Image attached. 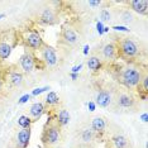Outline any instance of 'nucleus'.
<instances>
[{
  "instance_id": "c85d7f7f",
  "label": "nucleus",
  "mask_w": 148,
  "mask_h": 148,
  "mask_svg": "<svg viewBox=\"0 0 148 148\" xmlns=\"http://www.w3.org/2000/svg\"><path fill=\"white\" fill-rule=\"evenodd\" d=\"M81 69H82V65L73 66V67H72V72H71V73H76V75H77V73L80 72V70H81Z\"/></svg>"
},
{
  "instance_id": "ddd939ff",
  "label": "nucleus",
  "mask_w": 148,
  "mask_h": 148,
  "mask_svg": "<svg viewBox=\"0 0 148 148\" xmlns=\"http://www.w3.org/2000/svg\"><path fill=\"white\" fill-rule=\"evenodd\" d=\"M105 127H107V124H105V120L103 118L96 117V118L92 119V122H91V130L94 132V133H98V134L104 133Z\"/></svg>"
},
{
  "instance_id": "393cba45",
  "label": "nucleus",
  "mask_w": 148,
  "mask_h": 148,
  "mask_svg": "<svg viewBox=\"0 0 148 148\" xmlns=\"http://www.w3.org/2000/svg\"><path fill=\"white\" fill-rule=\"evenodd\" d=\"M100 19L101 22H110L111 20V13L108 9H103L100 12Z\"/></svg>"
},
{
  "instance_id": "473e14b6",
  "label": "nucleus",
  "mask_w": 148,
  "mask_h": 148,
  "mask_svg": "<svg viewBox=\"0 0 148 148\" xmlns=\"http://www.w3.org/2000/svg\"><path fill=\"white\" fill-rule=\"evenodd\" d=\"M89 50H90V48H89L88 44H86V46L84 47V54H88L89 53Z\"/></svg>"
},
{
  "instance_id": "aec40b11",
  "label": "nucleus",
  "mask_w": 148,
  "mask_h": 148,
  "mask_svg": "<svg viewBox=\"0 0 148 148\" xmlns=\"http://www.w3.org/2000/svg\"><path fill=\"white\" fill-rule=\"evenodd\" d=\"M12 53V46L6 42H0V58L5 60L10 56Z\"/></svg>"
},
{
  "instance_id": "20e7f679",
  "label": "nucleus",
  "mask_w": 148,
  "mask_h": 148,
  "mask_svg": "<svg viewBox=\"0 0 148 148\" xmlns=\"http://www.w3.org/2000/svg\"><path fill=\"white\" fill-rule=\"evenodd\" d=\"M39 52H41L42 61H43L46 65L54 66L57 63V53L53 47L48 46V44H43L42 48L39 50Z\"/></svg>"
},
{
  "instance_id": "9d476101",
  "label": "nucleus",
  "mask_w": 148,
  "mask_h": 148,
  "mask_svg": "<svg viewBox=\"0 0 148 148\" xmlns=\"http://www.w3.org/2000/svg\"><path fill=\"white\" fill-rule=\"evenodd\" d=\"M117 104L120 108H133L136 104V100L132 95L127 94V92H122L117 99Z\"/></svg>"
},
{
  "instance_id": "7c9ffc66",
  "label": "nucleus",
  "mask_w": 148,
  "mask_h": 148,
  "mask_svg": "<svg viewBox=\"0 0 148 148\" xmlns=\"http://www.w3.org/2000/svg\"><path fill=\"white\" fill-rule=\"evenodd\" d=\"M96 28H98V32H99V34H103V24L99 22L98 24H96Z\"/></svg>"
},
{
  "instance_id": "bb28decb",
  "label": "nucleus",
  "mask_w": 148,
  "mask_h": 148,
  "mask_svg": "<svg viewBox=\"0 0 148 148\" xmlns=\"http://www.w3.org/2000/svg\"><path fill=\"white\" fill-rule=\"evenodd\" d=\"M29 99H31V95L29 94H25V95H23L20 99H19L18 103H19V104H24V103H27Z\"/></svg>"
},
{
  "instance_id": "f03ea898",
  "label": "nucleus",
  "mask_w": 148,
  "mask_h": 148,
  "mask_svg": "<svg viewBox=\"0 0 148 148\" xmlns=\"http://www.w3.org/2000/svg\"><path fill=\"white\" fill-rule=\"evenodd\" d=\"M115 47H117L118 57H120V58H123L125 61L134 60L139 54V47L130 38H125V37L118 38Z\"/></svg>"
},
{
  "instance_id": "e433bc0d",
  "label": "nucleus",
  "mask_w": 148,
  "mask_h": 148,
  "mask_svg": "<svg viewBox=\"0 0 148 148\" xmlns=\"http://www.w3.org/2000/svg\"><path fill=\"white\" fill-rule=\"evenodd\" d=\"M0 89H1V81H0Z\"/></svg>"
},
{
  "instance_id": "5701e85b",
  "label": "nucleus",
  "mask_w": 148,
  "mask_h": 148,
  "mask_svg": "<svg viewBox=\"0 0 148 148\" xmlns=\"http://www.w3.org/2000/svg\"><path fill=\"white\" fill-rule=\"evenodd\" d=\"M32 122L33 120H32L29 117H27V115H22V117L18 119V124L22 129H24V128H31Z\"/></svg>"
},
{
  "instance_id": "a211bd4d",
  "label": "nucleus",
  "mask_w": 148,
  "mask_h": 148,
  "mask_svg": "<svg viewBox=\"0 0 148 148\" xmlns=\"http://www.w3.org/2000/svg\"><path fill=\"white\" fill-rule=\"evenodd\" d=\"M111 142L114 144L115 148H128L129 147V143H128V139L123 136H114L111 138Z\"/></svg>"
},
{
  "instance_id": "a878e982",
  "label": "nucleus",
  "mask_w": 148,
  "mask_h": 148,
  "mask_svg": "<svg viewBox=\"0 0 148 148\" xmlns=\"http://www.w3.org/2000/svg\"><path fill=\"white\" fill-rule=\"evenodd\" d=\"M47 90H50V88H48V86H46V88H39V89H36V90H33V91H32V95H33V96L41 95L42 92H46Z\"/></svg>"
},
{
  "instance_id": "f3484780",
  "label": "nucleus",
  "mask_w": 148,
  "mask_h": 148,
  "mask_svg": "<svg viewBox=\"0 0 148 148\" xmlns=\"http://www.w3.org/2000/svg\"><path fill=\"white\" fill-rule=\"evenodd\" d=\"M9 82L12 84L13 86H20L23 84V75L18 71H12L9 73Z\"/></svg>"
},
{
  "instance_id": "c9c22d12",
  "label": "nucleus",
  "mask_w": 148,
  "mask_h": 148,
  "mask_svg": "<svg viewBox=\"0 0 148 148\" xmlns=\"http://www.w3.org/2000/svg\"><path fill=\"white\" fill-rule=\"evenodd\" d=\"M5 17V14H0V19H1V18H4Z\"/></svg>"
},
{
  "instance_id": "6ab92c4d",
  "label": "nucleus",
  "mask_w": 148,
  "mask_h": 148,
  "mask_svg": "<svg viewBox=\"0 0 148 148\" xmlns=\"http://www.w3.org/2000/svg\"><path fill=\"white\" fill-rule=\"evenodd\" d=\"M88 67L92 72H96L101 69V60L96 56H91L88 60Z\"/></svg>"
},
{
  "instance_id": "f257e3e1",
  "label": "nucleus",
  "mask_w": 148,
  "mask_h": 148,
  "mask_svg": "<svg viewBox=\"0 0 148 148\" xmlns=\"http://www.w3.org/2000/svg\"><path fill=\"white\" fill-rule=\"evenodd\" d=\"M144 76H146V72H143L142 70L137 69V67L127 66L120 70L118 80L127 89H134L141 84Z\"/></svg>"
},
{
  "instance_id": "412c9836",
  "label": "nucleus",
  "mask_w": 148,
  "mask_h": 148,
  "mask_svg": "<svg viewBox=\"0 0 148 148\" xmlns=\"http://www.w3.org/2000/svg\"><path fill=\"white\" fill-rule=\"evenodd\" d=\"M80 137H81V141L84 143L89 144V143L92 142V139H94V132L91 130V128H86V129H84L81 132Z\"/></svg>"
},
{
  "instance_id": "6e6552de",
  "label": "nucleus",
  "mask_w": 148,
  "mask_h": 148,
  "mask_svg": "<svg viewBox=\"0 0 148 148\" xmlns=\"http://www.w3.org/2000/svg\"><path fill=\"white\" fill-rule=\"evenodd\" d=\"M111 101H113V96L110 90L108 89H103L96 96V104L100 108H108L111 104Z\"/></svg>"
},
{
  "instance_id": "c756f323",
  "label": "nucleus",
  "mask_w": 148,
  "mask_h": 148,
  "mask_svg": "<svg viewBox=\"0 0 148 148\" xmlns=\"http://www.w3.org/2000/svg\"><path fill=\"white\" fill-rule=\"evenodd\" d=\"M89 5L96 8V6H100L101 5V1H89Z\"/></svg>"
},
{
  "instance_id": "f8f14e48",
  "label": "nucleus",
  "mask_w": 148,
  "mask_h": 148,
  "mask_svg": "<svg viewBox=\"0 0 148 148\" xmlns=\"http://www.w3.org/2000/svg\"><path fill=\"white\" fill-rule=\"evenodd\" d=\"M31 139V128H24L18 133V146L20 148H25Z\"/></svg>"
},
{
  "instance_id": "423d86ee",
  "label": "nucleus",
  "mask_w": 148,
  "mask_h": 148,
  "mask_svg": "<svg viewBox=\"0 0 148 148\" xmlns=\"http://www.w3.org/2000/svg\"><path fill=\"white\" fill-rule=\"evenodd\" d=\"M61 38H62V41L65 42L66 44H70V46H72V44H75L79 42V36H77L76 31L71 27L63 28L62 33H61Z\"/></svg>"
},
{
  "instance_id": "39448f33",
  "label": "nucleus",
  "mask_w": 148,
  "mask_h": 148,
  "mask_svg": "<svg viewBox=\"0 0 148 148\" xmlns=\"http://www.w3.org/2000/svg\"><path fill=\"white\" fill-rule=\"evenodd\" d=\"M24 41H25V46L33 51H39L42 48V46L44 44L42 37L37 33V32H31V33H28L27 36H25Z\"/></svg>"
},
{
  "instance_id": "1a4fd4ad",
  "label": "nucleus",
  "mask_w": 148,
  "mask_h": 148,
  "mask_svg": "<svg viewBox=\"0 0 148 148\" xmlns=\"http://www.w3.org/2000/svg\"><path fill=\"white\" fill-rule=\"evenodd\" d=\"M128 5L130 6V9L136 13L139 14H147V9H148V1L147 0H132L128 3Z\"/></svg>"
},
{
  "instance_id": "4be33fe9",
  "label": "nucleus",
  "mask_w": 148,
  "mask_h": 148,
  "mask_svg": "<svg viewBox=\"0 0 148 148\" xmlns=\"http://www.w3.org/2000/svg\"><path fill=\"white\" fill-rule=\"evenodd\" d=\"M60 103V98L58 95L56 94V92L51 91L47 94V98H46V104L50 105V107H54V105H57Z\"/></svg>"
},
{
  "instance_id": "cd10ccee",
  "label": "nucleus",
  "mask_w": 148,
  "mask_h": 148,
  "mask_svg": "<svg viewBox=\"0 0 148 148\" xmlns=\"http://www.w3.org/2000/svg\"><path fill=\"white\" fill-rule=\"evenodd\" d=\"M113 29L115 31H122V32H129L127 27H123V25H115V27H113Z\"/></svg>"
},
{
  "instance_id": "2f4dec72",
  "label": "nucleus",
  "mask_w": 148,
  "mask_h": 148,
  "mask_svg": "<svg viewBox=\"0 0 148 148\" xmlns=\"http://www.w3.org/2000/svg\"><path fill=\"white\" fill-rule=\"evenodd\" d=\"M89 109H90V111H94L95 110V104L92 101L89 103Z\"/></svg>"
},
{
  "instance_id": "2eb2a0df",
  "label": "nucleus",
  "mask_w": 148,
  "mask_h": 148,
  "mask_svg": "<svg viewBox=\"0 0 148 148\" xmlns=\"http://www.w3.org/2000/svg\"><path fill=\"white\" fill-rule=\"evenodd\" d=\"M41 22H43V23L46 24H53L54 22H56V14H54V12L52 9H44L43 12H42L41 14Z\"/></svg>"
},
{
  "instance_id": "7ed1b4c3",
  "label": "nucleus",
  "mask_w": 148,
  "mask_h": 148,
  "mask_svg": "<svg viewBox=\"0 0 148 148\" xmlns=\"http://www.w3.org/2000/svg\"><path fill=\"white\" fill-rule=\"evenodd\" d=\"M43 143L46 146H53V144L58 143L60 141V125L58 124H53V125H48V128H46L43 132Z\"/></svg>"
},
{
  "instance_id": "dca6fc26",
  "label": "nucleus",
  "mask_w": 148,
  "mask_h": 148,
  "mask_svg": "<svg viewBox=\"0 0 148 148\" xmlns=\"http://www.w3.org/2000/svg\"><path fill=\"white\" fill-rule=\"evenodd\" d=\"M70 122V113L66 109H61L57 114V124L60 127H63V125H67Z\"/></svg>"
},
{
  "instance_id": "b1692460",
  "label": "nucleus",
  "mask_w": 148,
  "mask_h": 148,
  "mask_svg": "<svg viewBox=\"0 0 148 148\" xmlns=\"http://www.w3.org/2000/svg\"><path fill=\"white\" fill-rule=\"evenodd\" d=\"M120 18H122V20H123L125 24H129V23H132V22H133V19H134L133 14H132V13H130L129 10H124L123 13H122Z\"/></svg>"
},
{
  "instance_id": "f704fd0d",
  "label": "nucleus",
  "mask_w": 148,
  "mask_h": 148,
  "mask_svg": "<svg viewBox=\"0 0 148 148\" xmlns=\"http://www.w3.org/2000/svg\"><path fill=\"white\" fill-rule=\"evenodd\" d=\"M77 77H79V75H76V73H71V79L72 80H76Z\"/></svg>"
},
{
  "instance_id": "72a5a7b5",
  "label": "nucleus",
  "mask_w": 148,
  "mask_h": 148,
  "mask_svg": "<svg viewBox=\"0 0 148 148\" xmlns=\"http://www.w3.org/2000/svg\"><path fill=\"white\" fill-rule=\"evenodd\" d=\"M147 119H148V115H147V114H143V115H142V120L144 122V123L147 122Z\"/></svg>"
},
{
  "instance_id": "0eeeda50",
  "label": "nucleus",
  "mask_w": 148,
  "mask_h": 148,
  "mask_svg": "<svg viewBox=\"0 0 148 148\" xmlns=\"http://www.w3.org/2000/svg\"><path fill=\"white\" fill-rule=\"evenodd\" d=\"M34 65H36V62H34V57L33 54L31 52H24V54L20 57V67L22 70H23L24 72H32L34 69Z\"/></svg>"
},
{
  "instance_id": "4468645a",
  "label": "nucleus",
  "mask_w": 148,
  "mask_h": 148,
  "mask_svg": "<svg viewBox=\"0 0 148 148\" xmlns=\"http://www.w3.org/2000/svg\"><path fill=\"white\" fill-rule=\"evenodd\" d=\"M44 113V105L42 104V103H34L33 105L31 107V110H29V114L31 117L34 119V120H37V119H39L42 117V114ZM33 120V122H34Z\"/></svg>"
},
{
  "instance_id": "9b49d317",
  "label": "nucleus",
  "mask_w": 148,
  "mask_h": 148,
  "mask_svg": "<svg viewBox=\"0 0 148 148\" xmlns=\"http://www.w3.org/2000/svg\"><path fill=\"white\" fill-rule=\"evenodd\" d=\"M101 54L105 60H115L118 57L115 43H107L101 48Z\"/></svg>"
}]
</instances>
